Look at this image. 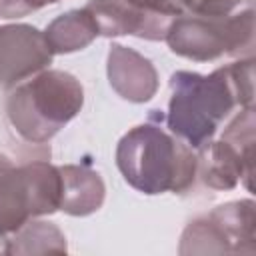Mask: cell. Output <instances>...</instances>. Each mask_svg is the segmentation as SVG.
<instances>
[{"label": "cell", "mask_w": 256, "mask_h": 256, "mask_svg": "<svg viewBox=\"0 0 256 256\" xmlns=\"http://www.w3.org/2000/svg\"><path fill=\"white\" fill-rule=\"evenodd\" d=\"M168 130L192 150L212 140L230 112L254 104V58H240L210 74L178 70L170 78Z\"/></svg>", "instance_id": "obj_1"}, {"label": "cell", "mask_w": 256, "mask_h": 256, "mask_svg": "<svg viewBox=\"0 0 256 256\" xmlns=\"http://www.w3.org/2000/svg\"><path fill=\"white\" fill-rule=\"evenodd\" d=\"M116 166L124 180L148 196L186 192L196 178L194 150L158 124L128 130L116 146Z\"/></svg>", "instance_id": "obj_2"}, {"label": "cell", "mask_w": 256, "mask_h": 256, "mask_svg": "<svg viewBox=\"0 0 256 256\" xmlns=\"http://www.w3.org/2000/svg\"><path fill=\"white\" fill-rule=\"evenodd\" d=\"M84 88L64 70H42L16 84L6 98V116L20 138L44 144L82 108Z\"/></svg>", "instance_id": "obj_3"}, {"label": "cell", "mask_w": 256, "mask_h": 256, "mask_svg": "<svg viewBox=\"0 0 256 256\" xmlns=\"http://www.w3.org/2000/svg\"><path fill=\"white\" fill-rule=\"evenodd\" d=\"M60 172L44 160L16 166L0 152V238L8 240L28 220L60 210Z\"/></svg>", "instance_id": "obj_4"}, {"label": "cell", "mask_w": 256, "mask_h": 256, "mask_svg": "<svg viewBox=\"0 0 256 256\" xmlns=\"http://www.w3.org/2000/svg\"><path fill=\"white\" fill-rule=\"evenodd\" d=\"M164 40L174 54L194 62L250 54L254 48V6L232 16L184 12L172 18Z\"/></svg>", "instance_id": "obj_5"}, {"label": "cell", "mask_w": 256, "mask_h": 256, "mask_svg": "<svg viewBox=\"0 0 256 256\" xmlns=\"http://www.w3.org/2000/svg\"><path fill=\"white\" fill-rule=\"evenodd\" d=\"M180 254H254L256 204L234 200L194 218L182 232Z\"/></svg>", "instance_id": "obj_6"}, {"label": "cell", "mask_w": 256, "mask_h": 256, "mask_svg": "<svg viewBox=\"0 0 256 256\" xmlns=\"http://www.w3.org/2000/svg\"><path fill=\"white\" fill-rule=\"evenodd\" d=\"M52 50L36 26L6 24L0 26V86L16 84L46 70L52 62Z\"/></svg>", "instance_id": "obj_7"}, {"label": "cell", "mask_w": 256, "mask_h": 256, "mask_svg": "<svg viewBox=\"0 0 256 256\" xmlns=\"http://www.w3.org/2000/svg\"><path fill=\"white\" fill-rule=\"evenodd\" d=\"M98 26L100 36H138L144 40H164L170 16L152 14L126 0H90L84 6Z\"/></svg>", "instance_id": "obj_8"}, {"label": "cell", "mask_w": 256, "mask_h": 256, "mask_svg": "<svg viewBox=\"0 0 256 256\" xmlns=\"http://www.w3.org/2000/svg\"><path fill=\"white\" fill-rule=\"evenodd\" d=\"M196 176L212 190H232L244 180V186L252 192L254 176V152H242L228 140H210L198 148Z\"/></svg>", "instance_id": "obj_9"}, {"label": "cell", "mask_w": 256, "mask_h": 256, "mask_svg": "<svg viewBox=\"0 0 256 256\" xmlns=\"http://www.w3.org/2000/svg\"><path fill=\"white\" fill-rule=\"evenodd\" d=\"M108 82L128 102H148L158 90V72L140 52L112 44L108 52Z\"/></svg>", "instance_id": "obj_10"}, {"label": "cell", "mask_w": 256, "mask_h": 256, "mask_svg": "<svg viewBox=\"0 0 256 256\" xmlns=\"http://www.w3.org/2000/svg\"><path fill=\"white\" fill-rule=\"evenodd\" d=\"M60 172V210L70 216H88L102 208L106 186L102 176L88 168V166H76L66 164L58 166Z\"/></svg>", "instance_id": "obj_11"}, {"label": "cell", "mask_w": 256, "mask_h": 256, "mask_svg": "<svg viewBox=\"0 0 256 256\" xmlns=\"http://www.w3.org/2000/svg\"><path fill=\"white\" fill-rule=\"evenodd\" d=\"M98 36V26L86 8L68 10L54 18L46 30L44 38L52 54H70L84 50Z\"/></svg>", "instance_id": "obj_12"}, {"label": "cell", "mask_w": 256, "mask_h": 256, "mask_svg": "<svg viewBox=\"0 0 256 256\" xmlns=\"http://www.w3.org/2000/svg\"><path fill=\"white\" fill-rule=\"evenodd\" d=\"M66 252V236L62 230L44 220H28L6 242V254H48Z\"/></svg>", "instance_id": "obj_13"}, {"label": "cell", "mask_w": 256, "mask_h": 256, "mask_svg": "<svg viewBox=\"0 0 256 256\" xmlns=\"http://www.w3.org/2000/svg\"><path fill=\"white\" fill-rule=\"evenodd\" d=\"M250 6L252 0H194L186 12L202 16H232Z\"/></svg>", "instance_id": "obj_14"}, {"label": "cell", "mask_w": 256, "mask_h": 256, "mask_svg": "<svg viewBox=\"0 0 256 256\" xmlns=\"http://www.w3.org/2000/svg\"><path fill=\"white\" fill-rule=\"evenodd\" d=\"M126 2H130L132 6L142 8L146 12H152V14L176 18V16L184 14L194 0H126Z\"/></svg>", "instance_id": "obj_15"}, {"label": "cell", "mask_w": 256, "mask_h": 256, "mask_svg": "<svg viewBox=\"0 0 256 256\" xmlns=\"http://www.w3.org/2000/svg\"><path fill=\"white\" fill-rule=\"evenodd\" d=\"M54 2H58V0H0V16L2 18H22V16L36 12Z\"/></svg>", "instance_id": "obj_16"}, {"label": "cell", "mask_w": 256, "mask_h": 256, "mask_svg": "<svg viewBox=\"0 0 256 256\" xmlns=\"http://www.w3.org/2000/svg\"><path fill=\"white\" fill-rule=\"evenodd\" d=\"M6 242H8V240H2V238H0V254H6Z\"/></svg>", "instance_id": "obj_17"}]
</instances>
